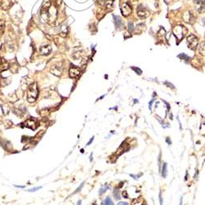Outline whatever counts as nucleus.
Masks as SVG:
<instances>
[{
    "label": "nucleus",
    "instance_id": "obj_1",
    "mask_svg": "<svg viewBox=\"0 0 205 205\" xmlns=\"http://www.w3.org/2000/svg\"><path fill=\"white\" fill-rule=\"evenodd\" d=\"M39 95V88L37 85V83L34 82L29 86L28 91H27V100L28 102H33L36 101Z\"/></svg>",
    "mask_w": 205,
    "mask_h": 205
},
{
    "label": "nucleus",
    "instance_id": "obj_2",
    "mask_svg": "<svg viewBox=\"0 0 205 205\" xmlns=\"http://www.w3.org/2000/svg\"><path fill=\"white\" fill-rule=\"evenodd\" d=\"M187 43H188V47L190 48V49L195 50V49L197 48V46H198L199 40H198V38L195 35L191 34V35H190L187 37Z\"/></svg>",
    "mask_w": 205,
    "mask_h": 205
},
{
    "label": "nucleus",
    "instance_id": "obj_3",
    "mask_svg": "<svg viewBox=\"0 0 205 205\" xmlns=\"http://www.w3.org/2000/svg\"><path fill=\"white\" fill-rule=\"evenodd\" d=\"M185 32H186V29L181 26H176L173 29V34L179 40H181L182 38L185 36Z\"/></svg>",
    "mask_w": 205,
    "mask_h": 205
},
{
    "label": "nucleus",
    "instance_id": "obj_4",
    "mask_svg": "<svg viewBox=\"0 0 205 205\" xmlns=\"http://www.w3.org/2000/svg\"><path fill=\"white\" fill-rule=\"evenodd\" d=\"M121 11H122V13L123 16H129L131 13L132 8H131V7L127 3H124L121 6Z\"/></svg>",
    "mask_w": 205,
    "mask_h": 205
},
{
    "label": "nucleus",
    "instance_id": "obj_5",
    "mask_svg": "<svg viewBox=\"0 0 205 205\" xmlns=\"http://www.w3.org/2000/svg\"><path fill=\"white\" fill-rule=\"evenodd\" d=\"M39 52H40V54H41V55H49V54H50L52 52V47L51 45H49V44H45V45H43V46H41L40 48V49H39Z\"/></svg>",
    "mask_w": 205,
    "mask_h": 205
},
{
    "label": "nucleus",
    "instance_id": "obj_6",
    "mask_svg": "<svg viewBox=\"0 0 205 205\" xmlns=\"http://www.w3.org/2000/svg\"><path fill=\"white\" fill-rule=\"evenodd\" d=\"M195 3L197 5V11L200 13L205 12V0H195Z\"/></svg>",
    "mask_w": 205,
    "mask_h": 205
},
{
    "label": "nucleus",
    "instance_id": "obj_7",
    "mask_svg": "<svg viewBox=\"0 0 205 205\" xmlns=\"http://www.w3.org/2000/svg\"><path fill=\"white\" fill-rule=\"evenodd\" d=\"M80 73H81V70L78 67H74V66L71 67L69 70V76L71 78H76L80 75Z\"/></svg>",
    "mask_w": 205,
    "mask_h": 205
},
{
    "label": "nucleus",
    "instance_id": "obj_8",
    "mask_svg": "<svg viewBox=\"0 0 205 205\" xmlns=\"http://www.w3.org/2000/svg\"><path fill=\"white\" fill-rule=\"evenodd\" d=\"M62 72V66H59V65H53L51 67V73L55 75L57 77H59L61 76Z\"/></svg>",
    "mask_w": 205,
    "mask_h": 205
},
{
    "label": "nucleus",
    "instance_id": "obj_9",
    "mask_svg": "<svg viewBox=\"0 0 205 205\" xmlns=\"http://www.w3.org/2000/svg\"><path fill=\"white\" fill-rule=\"evenodd\" d=\"M8 67H9L8 62L4 60L3 58H0V72L8 70Z\"/></svg>",
    "mask_w": 205,
    "mask_h": 205
},
{
    "label": "nucleus",
    "instance_id": "obj_10",
    "mask_svg": "<svg viewBox=\"0 0 205 205\" xmlns=\"http://www.w3.org/2000/svg\"><path fill=\"white\" fill-rule=\"evenodd\" d=\"M31 123H30L27 120L26 121V126H27V127H29L30 129H31V130H33V131H35L36 129V127H37V124H36V122L35 119H32V118H31Z\"/></svg>",
    "mask_w": 205,
    "mask_h": 205
},
{
    "label": "nucleus",
    "instance_id": "obj_11",
    "mask_svg": "<svg viewBox=\"0 0 205 205\" xmlns=\"http://www.w3.org/2000/svg\"><path fill=\"white\" fill-rule=\"evenodd\" d=\"M137 14H138V16H139L144 17V16H146L149 15V12H146V10H145L144 8L139 7L138 9H137Z\"/></svg>",
    "mask_w": 205,
    "mask_h": 205
},
{
    "label": "nucleus",
    "instance_id": "obj_12",
    "mask_svg": "<svg viewBox=\"0 0 205 205\" xmlns=\"http://www.w3.org/2000/svg\"><path fill=\"white\" fill-rule=\"evenodd\" d=\"M160 172H161L162 176H163V178H166L167 176V163H163L162 171H160Z\"/></svg>",
    "mask_w": 205,
    "mask_h": 205
},
{
    "label": "nucleus",
    "instance_id": "obj_13",
    "mask_svg": "<svg viewBox=\"0 0 205 205\" xmlns=\"http://www.w3.org/2000/svg\"><path fill=\"white\" fill-rule=\"evenodd\" d=\"M183 18H184V21L190 23V20H191V18H192V16H191V13H190L189 11L185 12L184 14H183Z\"/></svg>",
    "mask_w": 205,
    "mask_h": 205
},
{
    "label": "nucleus",
    "instance_id": "obj_14",
    "mask_svg": "<svg viewBox=\"0 0 205 205\" xmlns=\"http://www.w3.org/2000/svg\"><path fill=\"white\" fill-rule=\"evenodd\" d=\"M191 63H192V65L195 67H201V65H202V62L200 61V58H198V57H195V58L191 61Z\"/></svg>",
    "mask_w": 205,
    "mask_h": 205
},
{
    "label": "nucleus",
    "instance_id": "obj_15",
    "mask_svg": "<svg viewBox=\"0 0 205 205\" xmlns=\"http://www.w3.org/2000/svg\"><path fill=\"white\" fill-rule=\"evenodd\" d=\"M11 6V3L9 0H3V3H2V8L4 9V10H7L10 8Z\"/></svg>",
    "mask_w": 205,
    "mask_h": 205
},
{
    "label": "nucleus",
    "instance_id": "obj_16",
    "mask_svg": "<svg viewBox=\"0 0 205 205\" xmlns=\"http://www.w3.org/2000/svg\"><path fill=\"white\" fill-rule=\"evenodd\" d=\"M108 189H109V186H108L107 184H105V185H102V186L100 187V189H99V190H98V195H102V194L105 193Z\"/></svg>",
    "mask_w": 205,
    "mask_h": 205
},
{
    "label": "nucleus",
    "instance_id": "obj_17",
    "mask_svg": "<svg viewBox=\"0 0 205 205\" xmlns=\"http://www.w3.org/2000/svg\"><path fill=\"white\" fill-rule=\"evenodd\" d=\"M113 195L115 197V200H120L121 199V196H120V191H119V188H116L115 190H113Z\"/></svg>",
    "mask_w": 205,
    "mask_h": 205
},
{
    "label": "nucleus",
    "instance_id": "obj_18",
    "mask_svg": "<svg viewBox=\"0 0 205 205\" xmlns=\"http://www.w3.org/2000/svg\"><path fill=\"white\" fill-rule=\"evenodd\" d=\"M102 205H114V204H113V201H112V200H111V198H110V197H107V198L105 199V200L102 202Z\"/></svg>",
    "mask_w": 205,
    "mask_h": 205
},
{
    "label": "nucleus",
    "instance_id": "obj_19",
    "mask_svg": "<svg viewBox=\"0 0 205 205\" xmlns=\"http://www.w3.org/2000/svg\"><path fill=\"white\" fill-rule=\"evenodd\" d=\"M5 29V22L4 20H0V35L3 34Z\"/></svg>",
    "mask_w": 205,
    "mask_h": 205
},
{
    "label": "nucleus",
    "instance_id": "obj_20",
    "mask_svg": "<svg viewBox=\"0 0 205 205\" xmlns=\"http://www.w3.org/2000/svg\"><path fill=\"white\" fill-rule=\"evenodd\" d=\"M41 189H42V186H36V187H33V188H31V189H29L27 191L30 192V193H32V192H36L37 190H41Z\"/></svg>",
    "mask_w": 205,
    "mask_h": 205
},
{
    "label": "nucleus",
    "instance_id": "obj_21",
    "mask_svg": "<svg viewBox=\"0 0 205 205\" xmlns=\"http://www.w3.org/2000/svg\"><path fill=\"white\" fill-rule=\"evenodd\" d=\"M200 53L202 55L205 56V44H202V45L200 46Z\"/></svg>",
    "mask_w": 205,
    "mask_h": 205
},
{
    "label": "nucleus",
    "instance_id": "obj_22",
    "mask_svg": "<svg viewBox=\"0 0 205 205\" xmlns=\"http://www.w3.org/2000/svg\"><path fill=\"white\" fill-rule=\"evenodd\" d=\"M85 181H83L81 184V185H80V186L77 188V190L74 191V193H73V194H77V193H78V192H80V191L82 190V188L84 187V184H85Z\"/></svg>",
    "mask_w": 205,
    "mask_h": 205
},
{
    "label": "nucleus",
    "instance_id": "obj_23",
    "mask_svg": "<svg viewBox=\"0 0 205 205\" xmlns=\"http://www.w3.org/2000/svg\"><path fill=\"white\" fill-rule=\"evenodd\" d=\"M159 202H160V205H163V195H162V191L159 192Z\"/></svg>",
    "mask_w": 205,
    "mask_h": 205
},
{
    "label": "nucleus",
    "instance_id": "obj_24",
    "mask_svg": "<svg viewBox=\"0 0 205 205\" xmlns=\"http://www.w3.org/2000/svg\"><path fill=\"white\" fill-rule=\"evenodd\" d=\"M155 100V98H153L150 102H149V109L151 111V109H152V106H153V102H154V101Z\"/></svg>",
    "mask_w": 205,
    "mask_h": 205
},
{
    "label": "nucleus",
    "instance_id": "obj_25",
    "mask_svg": "<svg viewBox=\"0 0 205 205\" xmlns=\"http://www.w3.org/2000/svg\"><path fill=\"white\" fill-rule=\"evenodd\" d=\"M94 136H92L91 138L90 139V140L88 141V143H87V146H89V145H90L91 144V143H93V141H94Z\"/></svg>",
    "mask_w": 205,
    "mask_h": 205
},
{
    "label": "nucleus",
    "instance_id": "obj_26",
    "mask_svg": "<svg viewBox=\"0 0 205 205\" xmlns=\"http://www.w3.org/2000/svg\"><path fill=\"white\" fill-rule=\"evenodd\" d=\"M16 188H19V189H25L26 188V185H17V184H15L14 185Z\"/></svg>",
    "mask_w": 205,
    "mask_h": 205
},
{
    "label": "nucleus",
    "instance_id": "obj_27",
    "mask_svg": "<svg viewBox=\"0 0 205 205\" xmlns=\"http://www.w3.org/2000/svg\"><path fill=\"white\" fill-rule=\"evenodd\" d=\"M132 69H133V70H135V71L136 72V73H137V74H139V75H140V74H141V71H140L139 68L137 69V68H135V67H133Z\"/></svg>",
    "mask_w": 205,
    "mask_h": 205
},
{
    "label": "nucleus",
    "instance_id": "obj_28",
    "mask_svg": "<svg viewBox=\"0 0 205 205\" xmlns=\"http://www.w3.org/2000/svg\"><path fill=\"white\" fill-rule=\"evenodd\" d=\"M166 142L168 144V145H171V144H172V140L170 139V137H167V138H166Z\"/></svg>",
    "mask_w": 205,
    "mask_h": 205
},
{
    "label": "nucleus",
    "instance_id": "obj_29",
    "mask_svg": "<svg viewBox=\"0 0 205 205\" xmlns=\"http://www.w3.org/2000/svg\"><path fill=\"white\" fill-rule=\"evenodd\" d=\"M122 195H123V198H126V199L128 198V195H127V192H126V191H124Z\"/></svg>",
    "mask_w": 205,
    "mask_h": 205
},
{
    "label": "nucleus",
    "instance_id": "obj_30",
    "mask_svg": "<svg viewBox=\"0 0 205 205\" xmlns=\"http://www.w3.org/2000/svg\"><path fill=\"white\" fill-rule=\"evenodd\" d=\"M163 102H165V103H166V106H167V110L169 111L170 109H171V107H170V104L167 102H166V101H163Z\"/></svg>",
    "mask_w": 205,
    "mask_h": 205
},
{
    "label": "nucleus",
    "instance_id": "obj_31",
    "mask_svg": "<svg viewBox=\"0 0 205 205\" xmlns=\"http://www.w3.org/2000/svg\"><path fill=\"white\" fill-rule=\"evenodd\" d=\"M93 161V153L92 154H90V162L91 163Z\"/></svg>",
    "mask_w": 205,
    "mask_h": 205
},
{
    "label": "nucleus",
    "instance_id": "obj_32",
    "mask_svg": "<svg viewBox=\"0 0 205 205\" xmlns=\"http://www.w3.org/2000/svg\"><path fill=\"white\" fill-rule=\"evenodd\" d=\"M118 205H128L127 203H124V202H121L120 204H118Z\"/></svg>",
    "mask_w": 205,
    "mask_h": 205
},
{
    "label": "nucleus",
    "instance_id": "obj_33",
    "mask_svg": "<svg viewBox=\"0 0 205 205\" xmlns=\"http://www.w3.org/2000/svg\"><path fill=\"white\" fill-rule=\"evenodd\" d=\"M182 204H183V198L181 197V198H180V200L179 205H182Z\"/></svg>",
    "mask_w": 205,
    "mask_h": 205
},
{
    "label": "nucleus",
    "instance_id": "obj_34",
    "mask_svg": "<svg viewBox=\"0 0 205 205\" xmlns=\"http://www.w3.org/2000/svg\"><path fill=\"white\" fill-rule=\"evenodd\" d=\"M81 203H82L81 200H78V202L77 203V205H81Z\"/></svg>",
    "mask_w": 205,
    "mask_h": 205
},
{
    "label": "nucleus",
    "instance_id": "obj_35",
    "mask_svg": "<svg viewBox=\"0 0 205 205\" xmlns=\"http://www.w3.org/2000/svg\"><path fill=\"white\" fill-rule=\"evenodd\" d=\"M188 179V172H186V174H185V177H184V180H187Z\"/></svg>",
    "mask_w": 205,
    "mask_h": 205
},
{
    "label": "nucleus",
    "instance_id": "obj_36",
    "mask_svg": "<svg viewBox=\"0 0 205 205\" xmlns=\"http://www.w3.org/2000/svg\"><path fill=\"white\" fill-rule=\"evenodd\" d=\"M103 97H105V95H102V96H101L100 98H98V100H101V99H102V98Z\"/></svg>",
    "mask_w": 205,
    "mask_h": 205
},
{
    "label": "nucleus",
    "instance_id": "obj_37",
    "mask_svg": "<svg viewBox=\"0 0 205 205\" xmlns=\"http://www.w3.org/2000/svg\"><path fill=\"white\" fill-rule=\"evenodd\" d=\"M172 118H173V116H172V114L171 113V114H170V119H171V120H172V119H173Z\"/></svg>",
    "mask_w": 205,
    "mask_h": 205
},
{
    "label": "nucleus",
    "instance_id": "obj_38",
    "mask_svg": "<svg viewBox=\"0 0 205 205\" xmlns=\"http://www.w3.org/2000/svg\"><path fill=\"white\" fill-rule=\"evenodd\" d=\"M84 152H85V151H84V149H81V154H83Z\"/></svg>",
    "mask_w": 205,
    "mask_h": 205
}]
</instances>
